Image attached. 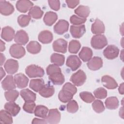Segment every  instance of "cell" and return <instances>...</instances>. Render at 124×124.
<instances>
[{
	"instance_id": "836d02e7",
	"label": "cell",
	"mask_w": 124,
	"mask_h": 124,
	"mask_svg": "<svg viewBox=\"0 0 124 124\" xmlns=\"http://www.w3.org/2000/svg\"><path fill=\"white\" fill-rule=\"evenodd\" d=\"M51 62L57 66H62L64 62L65 57L64 55L58 54L53 53L50 57Z\"/></svg>"
},
{
	"instance_id": "277c9868",
	"label": "cell",
	"mask_w": 124,
	"mask_h": 124,
	"mask_svg": "<svg viewBox=\"0 0 124 124\" xmlns=\"http://www.w3.org/2000/svg\"><path fill=\"white\" fill-rule=\"evenodd\" d=\"M70 80L75 85L77 86H81L86 81V74L83 71L79 70L71 76Z\"/></svg>"
},
{
	"instance_id": "cb8c5ba5",
	"label": "cell",
	"mask_w": 124,
	"mask_h": 124,
	"mask_svg": "<svg viewBox=\"0 0 124 124\" xmlns=\"http://www.w3.org/2000/svg\"><path fill=\"white\" fill-rule=\"evenodd\" d=\"M48 78L55 85H62L65 81L64 76L62 72H55L49 75Z\"/></svg>"
},
{
	"instance_id": "484cf974",
	"label": "cell",
	"mask_w": 124,
	"mask_h": 124,
	"mask_svg": "<svg viewBox=\"0 0 124 124\" xmlns=\"http://www.w3.org/2000/svg\"><path fill=\"white\" fill-rule=\"evenodd\" d=\"M58 16L55 12L48 11L46 12L44 17L43 20L47 26H52L57 20Z\"/></svg>"
},
{
	"instance_id": "681fc988",
	"label": "cell",
	"mask_w": 124,
	"mask_h": 124,
	"mask_svg": "<svg viewBox=\"0 0 124 124\" xmlns=\"http://www.w3.org/2000/svg\"><path fill=\"white\" fill-rule=\"evenodd\" d=\"M32 124H47V122L46 120H43L38 118H34L31 122Z\"/></svg>"
},
{
	"instance_id": "44dd1931",
	"label": "cell",
	"mask_w": 124,
	"mask_h": 124,
	"mask_svg": "<svg viewBox=\"0 0 124 124\" xmlns=\"http://www.w3.org/2000/svg\"><path fill=\"white\" fill-rule=\"evenodd\" d=\"M105 27L103 22L97 18L92 25L91 31L93 33L100 34L105 32Z\"/></svg>"
},
{
	"instance_id": "b9f144b4",
	"label": "cell",
	"mask_w": 124,
	"mask_h": 124,
	"mask_svg": "<svg viewBox=\"0 0 124 124\" xmlns=\"http://www.w3.org/2000/svg\"><path fill=\"white\" fill-rule=\"evenodd\" d=\"M78 104L75 100H70L66 105V109L69 113H74L78 110Z\"/></svg>"
},
{
	"instance_id": "d6986e66",
	"label": "cell",
	"mask_w": 124,
	"mask_h": 124,
	"mask_svg": "<svg viewBox=\"0 0 124 124\" xmlns=\"http://www.w3.org/2000/svg\"><path fill=\"white\" fill-rule=\"evenodd\" d=\"M14 30L9 26L4 27L2 29L1 37L7 42L11 41L15 36Z\"/></svg>"
},
{
	"instance_id": "ee69618b",
	"label": "cell",
	"mask_w": 124,
	"mask_h": 124,
	"mask_svg": "<svg viewBox=\"0 0 124 124\" xmlns=\"http://www.w3.org/2000/svg\"><path fill=\"white\" fill-rule=\"evenodd\" d=\"M95 97L98 99H104L107 96V91L102 87H100L96 89L93 92Z\"/></svg>"
},
{
	"instance_id": "816d5d0a",
	"label": "cell",
	"mask_w": 124,
	"mask_h": 124,
	"mask_svg": "<svg viewBox=\"0 0 124 124\" xmlns=\"http://www.w3.org/2000/svg\"><path fill=\"white\" fill-rule=\"evenodd\" d=\"M0 51L2 52V51H3L5 50V43L2 41L1 40V43H0Z\"/></svg>"
},
{
	"instance_id": "9a60e30c",
	"label": "cell",
	"mask_w": 124,
	"mask_h": 124,
	"mask_svg": "<svg viewBox=\"0 0 124 124\" xmlns=\"http://www.w3.org/2000/svg\"><path fill=\"white\" fill-rule=\"evenodd\" d=\"M29 36L27 33L24 30L18 31L14 37L16 43L20 45H25L29 41Z\"/></svg>"
},
{
	"instance_id": "c3c4849f",
	"label": "cell",
	"mask_w": 124,
	"mask_h": 124,
	"mask_svg": "<svg viewBox=\"0 0 124 124\" xmlns=\"http://www.w3.org/2000/svg\"><path fill=\"white\" fill-rule=\"evenodd\" d=\"M69 8L73 9L76 7L79 3V0H65Z\"/></svg>"
},
{
	"instance_id": "f35d334b",
	"label": "cell",
	"mask_w": 124,
	"mask_h": 124,
	"mask_svg": "<svg viewBox=\"0 0 124 124\" xmlns=\"http://www.w3.org/2000/svg\"><path fill=\"white\" fill-rule=\"evenodd\" d=\"M31 20V17L29 15H21L17 18V22L21 27H25L29 24Z\"/></svg>"
},
{
	"instance_id": "7bdbcfd3",
	"label": "cell",
	"mask_w": 124,
	"mask_h": 124,
	"mask_svg": "<svg viewBox=\"0 0 124 124\" xmlns=\"http://www.w3.org/2000/svg\"><path fill=\"white\" fill-rule=\"evenodd\" d=\"M36 104L34 101H26L23 106V109L26 112L29 113L34 112Z\"/></svg>"
},
{
	"instance_id": "8fae6325",
	"label": "cell",
	"mask_w": 124,
	"mask_h": 124,
	"mask_svg": "<svg viewBox=\"0 0 124 124\" xmlns=\"http://www.w3.org/2000/svg\"><path fill=\"white\" fill-rule=\"evenodd\" d=\"M18 62L16 60L9 59L5 63L4 67L6 71L9 74H14L17 72L18 69Z\"/></svg>"
},
{
	"instance_id": "8992f818",
	"label": "cell",
	"mask_w": 124,
	"mask_h": 124,
	"mask_svg": "<svg viewBox=\"0 0 124 124\" xmlns=\"http://www.w3.org/2000/svg\"><path fill=\"white\" fill-rule=\"evenodd\" d=\"M119 49L115 46L108 45L103 51L104 57L108 60H113L117 58L119 55Z\"/></svg>"
},
{
	"instance_id": "ac0fdd59",
	"label": "cell",
	"mask_w": 124,
	"mask_h": 124,
	"mask_svg": "<svg viewBox=\"0 0 124 124\" xmlns=\"http://www.w3.org/2000/svg\"><path fill=\"white\" fill-rule=\"evenodd\" d=\"M14 80L17 87L20 89L26 87L29 82L28 78L22 73L17 74L15 75Z\"/></svg>"
},
{
	"instance_id": "30bf717a",
	"label": "cell",
	"mask_w": 124,
	"mask_h": 124,
	"mask_svg": "<svg viewBox=\"0 0 124 124\" xmlns=\"http://www.w3.org/2000/svg\"><path fill=\"white\" fill-rule=\"evenodd\" d=\"M52 46L55 51L65 53L67 51V42L63 39L60 38L53 42Z\"/></svg>"
},
{
	"instance_id": "7dc6e473",
	"label": "cell",
	"mask_w": 124,
	"mask_h": 124,
	"mask_svg": "<svg viewBox=\"0 0 124 124\" xmlns=\"http://www.w3.org/2000/svg\"><path fill=\"white\" fill-rule=\"evenodd\" d=\"M48 4L50 7L55 10L58 11L60 8V2L59 0H48Z\"/></svg>"
},
{
	"instance_id": "ba28073f",
	"label": "cell",
	"mask_w": 124,
	"mask_h": 124,
	"mask_svg": "<svg viewBox=\"0 0 124 124\" xmlns=\"http://www.w3.org/2000/svg\"><path fill=\"white\" fill-rule=\"evenodd\" d=\"M46 120L49 124H58L61 120V113L57 108L51 109L49 110Z\"/></svg>"
},
{
	"instance_id": "4dcf8cb0",
	"label": "cell",
	"mask_w": 124,
	"mask_h": 124,
	"mask_svg": "<svg viewBox=\"0 0 124 124\" xmlns=\"http://www.w3.org/2000/svg\"><path fill=\"white\" fill-rule=\"evenodd\" d=\"M75 13L79 17L86 18L90 13V8L87 6L80 5L75 10Z\"/></svg>"
},
{
	"instance_id": "7402d4cb",
	"label": "cell",
	"mask_w": 124,
	"mask_h": 124,
	"mask_svg": "<svg viewBox=\"0 0 124 124\" xmlns=\"http://www.w3.org/2000/svg\"><path fill=\"white\" fill-rule=\"evenodd\" d=\"M53 34L51 32L48 30H44L40 32L38 39L39 41L43 44H49L53 40Z\"/></svg>"
},
{
	"instance_id": "e575fe53",
	"label": "cell",
	"mask_w": 124,
	"mask_h": 124,
	"mask_svg": "<svg viewBox=\"0 0 124 124\" xmlns=\"http://www.w3.org/2000/svg\"><path fill=\"white\" fill-rule=\"evenodd\" d=\"M44 14L43 11L40 7L38 6H34L31 8L29 11V16L34 19L41 18Z\"/></svg>"
},
{
	"instance_id": "d6a6232c",
	"label": "cell",
	"mask_w": 124,
	"mask_h": 124,
	"mask_svg": "<svg viewBox=\"0 0 124 124\" xmlns=\"http://www.w3.org/2000/svg\"><path fill=\"white\" fill-rule=\"evenodd\" d=\"M106 108L109 109H115L119 106V101L115 96L108 97L105 101Z\"/></svg>"
},
{
	"instance_id": "9c48e42d",
	"label": "cell",
	"mask_w": 124,
	"mask_h": 124,
	"mask_svg": "<svg viewBox=\"0 0 124 124\" xmlns=\"http://www.w3.org/2000/svg\"><path fill=\"white\" fill-rule=\"evenodd\" d=\"M68 28L69 23L64 19H60L54 25L53 30L56 33L61 35L67 31Z\"/></svg>"
},
{
	"instance_id": "f1b7e54d",
	"label": "cell",
	"mask_w": 124,
	"mask_h": 124,
	"mask_svg": "<svg viewBox=\"0 0 124 124\" xmlns=\"http://www.w3.org/2000/svg\"><path fill=\"white\" fill-rule=\"evenodd\" d=\"M27 51L31 54H35L40 52L41 49V45L37 41H31L27 46Z\"/></svg>"
},
{
	"instance_id": "52a82bcc",
	"label": "cell",
	"mask_w": 124,
	"mask_h": 124,
	"mask_svg": "<svg viewBox=\"0 0 124 124\" xmlns=\"http://www.w3.org/2000/svg\"><path fill=\"white\" fill-rule=\"evenodd\" d=\"M66 65L73 71L77 70L81 65V62L76 55H70L66 62Z\"/></svg>"
},
{
	"instance_id": "d590c367",
	"label": "cell",
	"mask_w": 124,
	"mask_h": 124,
	"mask_svg": "<svg viewBox=\"0 0 124 124\" xmlns=\"http://www.w3.org/2000/svg\"><path fill=\"white\" fill-rule=\"evenodd\" d=\"M0 122L2 124H12L13 118L12 115L6 110H1L0 111Z\"/></svg>"
},
{
	"instance_id": "8d00e7d4",
	"label": "cell",
	"mask_w": 124,
	"mask_h": 124,
	"mask_svg": "<svg viewBox=\"0 0 124 124\" xmlns=\"http://www.w3.org/2000/svg\"><path fill=\"white\" fill-rule=\"evenodd\" d=\"M80 47L81 45L78 41L76 40H72L70 42L69 44V52L71 53L76 54L78 53V52L80 48Z\"/></svg>"
},
{
	"instance_id": "6da1fadb",
	"label": "cell",
	"mask_w": 124,
	"mask_h": 124,
	"mask_svg": "<svg viewBox=\"0 0 124 124\" xmlns=\"http://www.w3.org/2000/svg\"><path fill=\"white\" fill-rule=\"evenodd\" d=\"M77 89L75 85L71 83L67 82L63 86L58 94L59 100L62 103H66L73 98V96L77 93Z\"/></svg>"
},
{
	"instance_id": "2e32d148",
	"label": "cell",
	"mask_w": 124,
	"mask_h": 124,
	"mask_svg": "<svg viewBox=\"0 0 124 124\" xmlns=\"http://www.w3.org/2000/svg\"><path fill=\"white\" fill-rule=\"evenodd\" d=\"M33 3L28 0H18L16 3L17 10L21 13H26L32 7Z\"/></svg>"
},
{
	"instance_id": "db71d44e",
	"label": "cell",
	"mask_w": 124,
	"mask_h": 124,
	"mask_svg": "<svg viewBox=\"0 0 124 124\" xmlns=\"http://www.w3.org/2000/svg\"><path fill=\"white\" fill-rule=\"evenodd\" d=\"M0 78L1 79L3 78V77L5 75V72L3 70V68L2 67L0 68Z\"/></svg>"
},
{
	"instance_id": "7c38bea8",
	"label": "cell",
	"mask_w": 124,
	"mask_h": 124,
	"mask_svg": "<svg viewBox=\"0 0 124 124\" xmlns=\"http://www.w3.org/2000/svg\"><path fill=\"white\" fill-rule=\"evenodd\" d=\"M87 65L88 68L91 70L96 71L102 67L103 61L100 57L95 56L88 61Z\"/></svg>"
},
{
	"instance_id": "4316f807",
	"label": "cell",
	"mask_w": 124,
	"mask_h": 124,
	"mask_svg": "<svg viewBox=\"0 0 124 124\" xmlns=\"http://www.w3.org/2000/svg\"><path fill=\"white\" fill-rule=\"evenodd\" d=\"M20 94L22 98L26 101H35L36 100V95L31 91L28 89L22 90L20 92Z\"/></svg>"
},
{
	"instance_id": "f6af8a7d",
	"label": "cell",
	"mask_w": 124,
	"mask_h": 124,
	"mask_svg": "<svg viewBox=\"0 0 124 124\" xmlns=\"http://www.w3.org/2000/svg\"><path fill=\"white\" fill-rule=\"evenodd\" d=\"M70 21L71 23L74 25L78 26L84 23L86 21V18H82L79 16H78L76 15H72L70 18Z\"/></svg>"
},
{
	"instance_id": "e0dca14e",
	"label": "cell",
	"mask_w": 124,
	"mask_h": 124,
	"mask_svg": "<svg viewBox=\"0 0 124 124\" xmlns=\"http://www.w3.org/2000/svg\"><path fill=\"white\" fill-rule=\"evenodd\" d=\"M1 86L4 90H11L16 88L14 78L11 75H8L1 81Z\"/></svg>"
},
{
	"instance_id": "60d3db41",
	"label": "cell",
	"mask_w": 124,
	"mask_h": 124,
	"mask_svg": "<svg viewBox=\"0 0 124 124\" xmlns=\"http://www.w3.org/2000/svg\"><path fill=\"white\" fill-rule=\"evenodd\" d=\"M92 108L96 113H100L105 110V106L103 103L100 100H95L92 103Z\"/></svg>"
},
{
	"instance_id": "1f68e13d",
	"label": "cell",
	"mask_w": 124,
	"mask_h": 124,
	"mask_svg": "<svg viewBox=\"0 0 124 124\" xmlns=\"http://www.w3.org/2000/svg\"><path fill=\"white\" fill-rule=\"evenodd\" d=\"M48 111V109L46 106L43 105L37 106L34 109V114L35 116L42 118L46 119Z\"/></svg>"
},
{
	"instance_id": "7a4b0ae2",
	"label": "cell",
	"mask_w": 124,
	"mask_h": 124,
	"mask_svg": "<svg viewBox=\"0 0 124 124\" xmlns=\"http://www.w3.org/2000/svg\"><path fill=\"white\" fill-rule=\"evenodd\" d=\"M92 46L95 49H101L108 44L106 36L103 34H96L93 36L91 39Z\"/></svg>"
},
{
	"instance_id": "bcb514c9",
	"label": "cell",
	"mask_w": 124,
	"mask_h": 124,
	"mask_svg": "<svg viewBox=\"0 0 124 124\" xmlns=\"http://www.w3.org/2000/svg\"><path fill=\"white\" fill-rule=\"evenodd\" d=\"M46 74L48 76L57 72H62L61 68L55 64H50L46 68Z\"/></svg>"
},
{
	"instance_id": "f546056e",
	"label": "cell",
	"mask_w": 124,
	"mask_h": 124,
	"mask_svg": "<svg viewBox=\"0 0 124 124\" xmlns=\"http://www.w3.org/2000/svg\"><path fill=\"white\" fill-rule=\"evenodd\" d=\"M44 80L42 78L33 79L30 81L29 86L31 89L36 92H39L44 85Z\"/></svg>"
},
{
	"instance_id": "ab89813d",
	"label": "cell",
	"mask_w": 124,
	"mask_h": 124,
	"mask_svg": "<svg viewBox=\"0 0 124 124\" xmlns=\"http://www.w3.org/2000/svg\"><path fill=\"white\" fill-rule=\"evenodd\" d=\"M79 96L84 102L87 103H91L95 99L92 93L88 92H82L80 93Z\"/></svg>"
},
{
	"instance_id": "5b68a950",
	"label": "cell",
	"mask_w": 124,
	"mask_h": 124,
	"mask_svg": "<svg viewBox=\"0 0 124 124\" xmlns=\"http://www.w3.org/2000/svg\"><path fill=\"white\" fill-rule=\"evenodd\" d=\"M9 53L12 57L16 59H20L25 55L26 52L24 47L21 46L20 45L15 44L12 45L10 46Z\"/></svg>"
},
{
	"instance_id": "74e56055",
	"label": "cell",
	"mask_w": 124,
	"mask_h": 124,
	"mask_svg": "<svg viewBox=\"0 0 124 124\" xmlns=\"http://www.w3.org/2000/svg\"><path fill=\"white\" fill-rule=\"evenodd\" d=\"M4 95L7 101L9 102H14L17 98L19 95V93L16 90H11L5 92Z\"/></svg>"
},
{
	"instance_id": "ffe728a7",
	"label": "cell",
	"mask_w": 124,
	"mask_h": 124,
	"mask_svg": "<svg viewBox=\"0 0 124 124\" xmlns=\"http://www.w3.org/2000/svg\"><path fill=\"white\" fill-rule=\"evenodd\" d=\"M101 81L103 86L108 89H115L118 87V84L115 80L108 75L103 76Z\"/></svg>"
},
{
	"instance_id": "5bb4252c",
	"label": "cell",
	"mask_w": 124,
	"mask_h": 124,
	"mask_svg": "<svg viewBox=\"0 0 124 124\" xmlns=\"http://www.w3.org/2000/svg\"><path fill=\"white\" fill-rule=\"evenodd\" d=\"M70 31L73 37L75 38H79L83 36L86 32L85 26L84 25H72L70 26Z\"/></svg>"
},
{
	"instance_id": "f907efd6",
	"label": "cell",
	"mask_w": 124,
	"mask_h": 124,
	"mask_svg": "<svg viewBox=\"0 0 124 124\" xmlns=\"http://www.w3.org/2000/svg\"><path fill=\"white\" fill-rule=\"evenodd\" d=\"M118 90H119V92L120 94H124V83H122V84H120V85L119 87Z\"/></svg>"
},
{
	"instance_id": "f5cc1de1",
	"label": "cell",
	"mask_w": 124,
	"mask_h": 124,
	"mask_svg": "<svg viewBox=\"0 0 124 124\" xmlns=\"http://www.w3.org/2000/svg\"><path fill=\"white\" fill-rule=\"evenodd\" d=\"M0 62H1V65H2L4 62L5 60V57L3 55L2 53H0Z\"/></svg>"
},
{
	"instance_id": "d4e9b609",
	"label": "cell",
	"mask_w": 124,
	"mask_h": 124,
	"mask_svg": "<svg viewBox=\"0 0 124 124\" xmlns=\"http://www.w3.org/2000/svg\"><path fill=\"white\" fill-rule=\"evenodd\" d=\"M55 92V89L52 85L44 84L43 87L39 91V94L45 98H48L52 96Z\"/></svg>"
},
{
	"instance_id": "83f0119b",
	"label": "cell",
	"mask_w": 124,
	"mask_h": 124,
	"mask_svg": "<svg viewBox=\"0 0 124 124\" xmlns=\"http://www.w3.org/2000/svg\"><path fill=\"white\" fill-rule=\"evenodd\" d=\"M92 50L88 47H83L79 53V57L82 61L86 62L89 61L93 56Z\"/></svg>"
},
{
	"instance_id": "3957f363",
	"label": "cell",
	"mask_w": 124,
	"mask_h": 124,
	"mask_svg": "<svg viewBox=\"0 0 124 124\" xmlns=\"http://www.w3.org/2000/svg\"><path fill=\"white\" fill-rule=\"evenodd\" d=\"M26 74L29 78H40L45 74L44 69L36 65L31 64L28 66L25 69Z\"/></svg>"
},
{
	"instance_id": "4fadbf2b",
	"label": "cell",
	"mask_w": 124,
	"mask_h": 124,
	"mask_svg": "<svg viewBox=\"0 0 124 124\" xmlns=\"http://www.w3.org/2000/svg\"><path fill=\"white\" fill-rule=\"evenodd\" d=\"M14 10L13 5L9 1L0 0V12L2 15L9 16L14 12Z\"/></svg>"
},
{
	"instance_id": "603a6c76",
	"label": "cell",
	"mask_w": 124,
	"mask_h": 124,
	"mask_svg": "<svg viewBox=\"0 0 124 124\" xmlns=\"http://www.w3.org/2000/svg\"><path fill=\"white\" fill-rule=\"evenodd\" d=\"M4 108L12 116H16L20 110V107L14 102H9L5 103Z\"/></svg>"
}]
</instances>
